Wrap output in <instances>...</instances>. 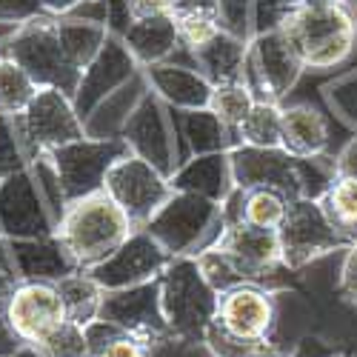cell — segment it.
I'll use <instances>...</instances> for the list:
<instances>
[{
  "mask_svg": "<svg viewBox=\"0 0 357 357\" xmlns=\"http://www.w3.org/2000/svg\"><path fill=\"white\" fill-rule=\"evenodd\" d=\"M206 343L215 351V357H286L283 349H278V343H272V337H241L215 320L209 329H206Z\"/></svg>",
  "mask_w": 357,
  "mask_h": 357,
  "instance_id": "4dcf8cb0",
  "label": "cell"
},
{
  "mask_svg": "<svg viewBox=\"0 0 357 357\" xmlns=\"http://www.w3.org/2000/svg\"><path fill=\"white\" fill-rule=\"evenodd\" d=\"M283 3L286 6H294V3H303V0H283Z\"/></svg>",
  "mask_w": 357,
  "mask_h": 357,
  "instance_id": "816d5d0a",
  "label": "cell"
},
{
  "mask_svg": "<svg viewBox=\"0 0 357 357\" xmlns=\"http://www.w3.org/2000/svg\"><path fill=\"white\" fill-rule=\"evenodd\" d=\"M169 183L174 192H189L223 206L237 189L234 172H231V155L212 152V155L189 158L186 163L177 166V172L169 177Z\"/></svg>",
  "mask_w": 357,
  "mask_h": 357,
  "instance_id": "7402d4cb",
  "label": "cell"
},
{
  "mask_svg": "<svg viewBox=\"0 0 357 357\" xmlns=\"http://www.w3.org/2000/svg\"><path fill=\"white\" fill-rule=\"evenodd\" d=\"M197 266H200L206 283H209L218 294L231 291V289H237V286H252V283L243 278V272L231 263V257H229L226 252L215 249V246L197 255Z\"/></svg>",
  "mask_w": 357,
  "mask_h": 357,
  "instance_id": "8d00e7d4",
  "label": "cell"
},
{
  "mask_svg": "<svg viewBox=\"0 0 357 357\" xmlns=\"http://www.w3.org/2000/svg\"><path fill=\"white\" fill-rule=\"evenodd\" d=\"M20 283L15 266H12V257H9V249H6V241L0 237V357H9L15 354L23 343L12 335L9 329V320H6V306H9V297L15 291V286Z\"/></svg>",
  "mask_w": 357,
  "mask_h": 357,
  "instance_id": "74e56055",
  "label": "cell"
},
{
  "mask_svg": "<svg viewBox=\"0 0 357 357\" xmlns=\"http://www.w3.org/2000/svg\"><path fill=\"white\" fill-rule=\"evenodd\" d=\"M132 6V17H163V15H174V0H129Z\"/></svg>",
  "mask_w": 357,
  "mask_h": 357,
  "instance_id": "f6af8a7d",
  "label": "cell"
},
{
  "mask_svg": "<svg viewBox=\"0 0 357 357\" xmlns=\"http://www.w3.org/2000/svg\"><path fill=\"white\" fill-rule=\"evenodd\" d=\"M294 158H323L329 149V121L312 103L283 106V143Z\"/></svg>",
  "mask_w": 357,
  "mask_h": 357,
  "instance_id": "cb8c5ba5",
  "label": "cell"
},
{
  "mask_svg": "<svg viewBox=\"0 0 357 357\" xmlns=\"http://www.w3.org/2000/svg\"><path fill=\"white\" fill-rule=\"evenodd\" d=\"M252 3L255 0H218L223 26L243 40H252Z\"/></svg>",
  "mask_w": 357,
  "mask_h": 357,
  "instance_id": "60d3db41",
  "label": "cell"
},
{
  "mask_svg": "<svg viewBox=\"0 0 357 357\" xmlns=\"http://www.w3.org/2000/svg\"><path fill=\"white\" fill-rule=\"evenodd\" d=\"M283 35L306 69H335L357 46V17L343 0H303L289 6Z\"/></svg>",
  "mask_w": 357,
  "mask_h": 357,
  "instance_id": "6da1fadb",
  "label": "cell"
},
{
  "mask_svg": "<svg viewBox=\"0 0 357 357\" xmlns=\"http://www.w3.org/2000/svg\"><path fill=\"white\" fill-rule=\"evenodd\" d=\"M0 54L20 63L29 72V77L38 83V89H57V92L75 98L83 72L63 52L54 17L43 15V17H32L20 23L15 29V35L0 43Z\"/></svg>",
  "mask_w": 357,
  "mask_h": 357,
  "instance_id": "277c9868",
  "label": "cell"
},
{
  "mask_svg": "<svg viewBox=\"0 0 357 357\" xmlns=\"http://www.w3.org/2000/svg\"><path fill=\"white\" fill-rule=\"evenodd\" d=\"M278 241H280V257L286 269L291 272L303 269V266L332 252H346L351 246V237H346L329 220L320 200L314 197H297L289 203L286 218L278 226Z\"/></svg>",
  "mask_w": 357,
  "mask_h": 357,
  "instance_id": "8992f818",
  "label": "cell"
},
{
  "mask_svg": "<svg viewBox=\"0 0 357 357\" xmlns=\"http://www.w3.org/2000/svg\"><path fill=\"white\" fill-rule=\"evenodd\" d=\"M137 72H140V66L132 57V52L126 49V43L121 38L109 35V40L103 43L100 54L83 69L77 92L72 98L80 121H86V117L92 114L109 95H114L121 86H126Z\"/></svg>",
  "mask_w": 357,
  "mask_h": 357,
  "instance_id": "2e32d148",
  "label": "cell"
},
{
  "mask_svg": "<svg viewBox=\"0 0 357 357\" xmlns=\"http://www.w3.org/2000/svg\"><path fill=\"white\" fill-rule=\"evenodd\" d=\"M149 89L169 106V109H209L212 100V83L206 80L195 66L163 61L143 66Z\"/></svg>",
  "mask_w": 357,
  "mask_h": 357,
  "instance_id": "ffe728a7",
  "label": "cell"
},
{
  "mask_svg": "<svg viewBox=\"0 0 357 357\" xmlns=\"http://www.w3.org/2000/svg\"><path fill=\"white\" fill-rule=\"evenodd\" d=\"M335 174L357 177V135L343 146V152L335 158Z\"/></svg>",
  "mask_w": 357,
  "mask_h": 357,
  "instance_id": "bcb514c9",
  "label": "cell"
},
{
  "mask_svg": "<svg viewBox=\"0 0 357 357\" xmlns=\"http://www.w3.org/2000/svg\"><path fill=\"white\" fill-rule=\"evenodd\" d=\"M12 266L20 280L26 283H57L77 272V263L57 241V234L49 237H26V241H6Z\"/></svg>",
  "mask_w": 357,
  "mask_h": 357,
  "instance_id": "d6986e66",
  "label": "cell"
},
{
  "mask_svg": "<svg viewBox=\"0 0 357 357\" xmlns=\"http://www.w3.org/2000/svg\"><path fill=\"white\" fill-rule=\"evenodd\" d=\"M32 349L40 357H86L89 354L83 326H77L72 320H63L61 326H54L49 335H43L40 340L32 343Z\"/></svg>",
  "mask_w": 357,
  "mask_h": 357,
  "instance_id": "d590c367",
  "label": "cell"
},
{
  "mask_svg": "<svg viewBox=\"0 0 357 357\" xmlns=\"http://www.w3.org/2000/svg\"><path fill=\"white\" fill-rule=\"evenodd\" d=\"M38 95V83L12 57L0 54V114H20Z\"/></svg>",
  "mask_w": 357,
  "mask_h": 357,
  "instance_id": "1f68e13d",
  "label": "cell"
},
{
  "mask_svg": "<svg viewBox=\"0 0 357 357\" xmlns=\"http://www.w3.org/2000/svg\"><path fill=\"white\" fill-rule=\"evenodd\" d=\"M149 346V357H215V351L209 349L206 340H192V337H177V335H166L158 337Z\"/></svg>",
  "mask_w": 357,
  "mask_h": 357,
  "instance_id": "ab89813d",
  "label": "cell"
},
{
  "mask_svg": "<svg viewBox=\"0 0 357 357\" xmlns=\"http://www.w3.org/2000/svg\"><path fill=\"white\" fill-rule=\"evenodd\" d=\"M89 357H149V346L140 337H132L129 332H121L109 343H103L100 349L89 351Z\"/></svg>",
  "mask_w": 357,
  "mask_h": 357,
  "instance_id": "b9f144b4",
  "label": "cell"
},
{
  "mask_svg": "<svg viewBox=\"0 0 357 357\" xmlns=\"http://www.w3.org/2000/svg\"><path fill=\"white\" fill-rule=\"evenodd\" d=\"M49 234H54V218L29 166L0 181V237L26 241Z\"/></svg>",
  "mask_w": 357,
  "mask_h": 357,
  "instance_id": "5bb4252c",
  "label": "cell"
},
{
  "mask_svg": "<svg viewBox=\"0 0 357 357\" xmlns=\"http://www.w3.org/2000/svg\"><path fill=\"white\" fill-rule=\"evenodd\" d=\"M172 123L181 163L197 155L231 152L237 146V137L218 121L212 109H172Z\"/></svg>",
  "mask_w": 357,
  "mask_h": 357,
  "instance_id": "44dd1931",
  "label": "cell"
},
{
  "mask_svg": "<svg viewBox=\"0 0 357 357\" xmlns=\"http://www.w3.org/2000/svg\"><path fill=\"white\" fill-rule=\"evenodd\" d=\"M121 40L126 43V49L132 52V57L137 61L140 69L152 66V63H163L181 49V38H177L172 15L135 20Z\"/></svg>",
  "mask_w": 357,
  "mask_h": 357,
  "instance_id": "484cf974",
  "label": "cell"
},
{
  "mask_svg": "<svg viewBox=\"0 0 357 357\" xmlns=\"http://www.w3.org/2000/svg\"><path fill=\"white\" fill-rule=\"evenodd\" d=\"M135 23L132 17V6H129V0H109V35L114 38H123L126 35V29Z\"/></svg>",
  "mask_w": 357,
  "mask_h": 357,
  "instance_id": "ee69618b",
  "label": "cell"
},
{
  "mask_svg": "<svg viewBox=\"0 0 357 357\" xmlns=\"http://www.w3.org/2000/svg\"><path fill=\"white\" fill-rule=\"evenodd\" d=\"M121 140L129 146V152L152 163L158 172L172 177L181 166L177 158V137H174V123H172V109L149 89L132 117L126 121Z\"/></svg>",
  "mask_w": 357,
  "mask_h": 357,
  "instance_id": "7c38bea8",
  "label": "cell"
},
{
  "mask_svg": "<svg viewBox=\"0 0 357 357\" xmlns=\"http://www.w3.org/2000/svg\"><path fill=\"white\" fill-rule=\"evenodd\" d=\"M289 200L272 189H249L243 192V223L257 229H278L286 218Z\"/></svg>",
  "mask_w": 357,
  "mask_h": 357,
  "instance_id": "e575fe53",
  "label": "cell"
},
{
  "mask_svg": "<svg viewBox=\"0 0 357 357\" xmlns=\"http://www.w3.org/2000/svg\"><path fill=\"white\" fill-rule=\"evenodd\" d=\"M135 231L123 209L106 192H95L66 206L54 234L66 246L77 269H92L103 263Z\"/></svg>",
  "mask_w": 357,
  "mask_h": 357,
  "instance_id": "7a4b0ae2",
  "label": "cell"
},
{
  "mask_svg": "<svg viewBox=\"0 0 357 357\" xmlns=\"http://www.w3.org/2000/svg\"><path fill=\"white\" fill-rule=\"evenodd\" d=\"M218 9V0H174V9Z\"/></svg>",
  "mask_w": 357,
  "mask_h": 357,
  "instance_id": "c3c4849f",
  "label": "cell"
},
{
  "mask_svg": "<svg viewBox=\"0 0 357 357\" xmlns=\"http://www.w3.org/2000/svg\"><path fill=\"white\" fill-rule=\"evenodd\" d=\"M146 92H149V80H146V75L140 69L126 86H121L114 95H109L83 121L86 137H98V140H114V137H121L126 121L132 117V112L137 109V103L143 100Z\"/></svg>",
  "mask_w": 357,
  "mask_h": 357,
  "instance_id": "d4e9b609",
  "label": "cell"
},
{
  "mask_svg": "<svg viewBox=\"0 0 357 357\" xmlns=\"http://www.w3.org/2000/svg\"><path fill=\"white\" fill-rule=\"evenodd\" d=\"M169 263H172V255L155 237L146 229H135L103 263L92 266L89 275L100 283L103 291H114V289H129V286L158 280Z\"/></svg>",
  "mask_w": 357,
  "mask_h": 357,
  "instance_id": "4fadbf2b",
  "label": "cell"
},
{
  "mask_svg": "<svg viewBox=\"0 0 357 357\" xmlns=\"http://www.w3.org/2000/svg\"><path fill=\"white\" fill-rule=\"evenodd\" d=\"M335 357H343V354H335Z\"/></svg>",
  "mask_w": 357,
  "mask_h": 357,
  "instance_id": "f5cc1de1",
  "label": "cell"
},
{
  "mask_svg": "<svg viewBox=\"0 0 357 357\" xmlns=\"http://www.w3.org/2000/svg\"><path fill=\"white\" fill-rule=\"evenodd\" d=\"M280 149L283 143V106L275 100H255L246 121L237 126V146Z\"/></svg>",
  "mask_w": 357,
  "mask_h": 357,
  "instance_id": "f1b7e54d",
  "label": "cell"
},
{
  "mask_svg": "<svg viewBox=\"0 0 357 357\" xmlns=\"http://www.w3.org/2000/svg\"><path fill=\"white\" fill-rule=\"evenodd\" d=\"M57 20V38H61L63 52L69 54V61L83 72L89 63L100 54L103 43L109 40V29L100 23H89L77 17H54Z\"/></svg>",
  "mask_w": 357,
  "mask_h": 357,
  "instance_id": "4316f807",
  "label": "cell"
},
{
  "mask_svg": "<svg viewBox=\"0 0 357 357\" xmlns=\"http://www.w3.org/2000/svg\"><path fill=\"white\" fill-rule=\"evenodd\" d=\"M54 286H57V291H61V297H63L66 320L83 326V329L92 320H98L100 303H103V289L86 269H77L75 275L57 280Z\"/></svg>",
  "mask_w": 357,
  "mask_h": 357,
  "instance_id": "83f0119b",
  "label": "cell"
},
{
  "mask_svg": "<svg viewBox=\"0 0 357 357\" xmlns=\"http://www.w3.org/2000/svg\"><path fill=\"white\" fill-rule=\"evenodd\" d=\"M223 329L241 335V337H272L275 320H278V303L275 291L263 286H237L231 291H223L218 301V317Z\"/></svg>",
  "mask_w": 357,
  "mask_h": 357,
  "instance_id": "ac0fdd59",
  "label": "cell"
},
{
  "mask_svg": "<svg viewBox=\"0 0 357 357\" xmlns=\"http://www.w3.org/2000/svg\"><path fill=\"white\" fill-rule=\"evenodd\" d=\"M12 121L26 160L86 137L83 121L75 112L72 98L57 92V89H38V95L26 106V112L15 114Z\"/></svg>",
  "mask_w": 357,
  "mask_h": 357,
  "instance_id": "52a82bcc",
  "label": "cell"
},
{
  "mask_svg": "<svg viewBox=\"0 0 357 357\" xmlns=\"http://www.w3.org/2000/svg\"><path fill=\"white\" fill-rule=\"evenodd\" d=\"M192 66L209 80L212 86L223 83H241L246 72V57H249V40L231 35L229 29L218 32L209 43L197 49H189Z\"/></svg>",
  "mask_w": 357,
  "mask_h": 357,
  "instance_id": "603a6c76",
  "label": "cell"
},
{
  "mask_svg": "<svg viewBox=\"0 0 357 357\" xmlns=\"http://www.w3.org/2000/svg\"><path fill=\"white\" fill-rule=\"evenodd\" d=\"M26 152L20 146V137L15 132V121L9 114H0V181H6L9 174L26 169Z\"/></svg>",
  "mask_w": 357,
  "mask_h": 357,
  "instance_id": "f35d334b",
  "label": "cell"
},
{
  "mask_svg": "<svg viewBox=\"0 0 357 357\" xmlns=\"http://www.w3.org/2000/svg\"><path fill=\"white\" fill-rule=\"evenodd\" d=\"M303 72H306V66L301 63V57L291 49L280 26L252 35L243 80L249 83L257 100L280 103L283 98H289V92L297 86Z\"/></svg>",
  "mask_w": 357,
  "mask_h": 357,
  "instance_id": "ba28073f",
  "label": "cell"
},
{
  "mask_svg": "<svg viewBox=\"0 0 357 357\" xmlns=\"http://www.w3.org/2000/svg\"><path fill=\"white\" fill-rule=\"evenodd\" d=\"M215 249L226 252L252 286H263L269 291L275 286H283L280 275L291 272V269H286V263L280 257L278 229H257V226L237 220L223 229Z\"/></svg>",
  "mask_w": 357,
  "mask_h": 357,
  "instance_id": "8fae6325",
  "label": "cell"
},
{
  "mask_svg": "<svg viewBox=\"0 0 357 357\" xmlns=\"http://www.w3.org/2000/svg\"><path fill=\"white\" fill-rule=\"evenodd\" d=\"M6 320L12 335L23 343L32 346L43 335H49L54 326L66 320L63 297L54 283H26L20 280L9 297L6 306Z\"/></svg>",
  "mask_w": 357,
  "mask_h": 357,
  "instance_id": "e0dca14e",
  "label": "cell"
},
{
  "mask_svg": "<svg viewBox=\"0 0 357 357\" xmlns=\"http://www.w3.org/2000/svg\"><path fill=\"white\" fill-rule=\"evenodd\" d=\"M337 291L340 297L357 309V237L351 241V246L346 249L343 266H340V280H337Z\"/></svg>",
  "mask_w": 357,
  "mask_h": 357,
  "instance_id": "7bdbcfd3",
  "label": "cell"
},
{
  "mask_svg": "<svg viewBox=\"0 0 357 357\" xmlns=\"http://www.w3.org/2000/svg\"><path fill=\"white\" fill-rule=\"evenodd\" d=\"M323 212L329 215V220L346 234V237H357V177H346V174H335L332 183L326 186V192L317 197Z\"/></svg>",
  "mask_w": 357,
  "mask_h": 357,
  "instance_id": "f546056e",
  "label": "cell"
},
{
  "mask_svg": "<svg viewBox=\"0 0 357 357\" xmlns=\"http://www.w3.org/2000/svg\"><path fill=\"white\" fill-rule=\"evenodd\" d=\"M177 38H181V46L186 49H197L203 43H209L218 32H223V20L218 9H174L172 15Z\"/></svg>",
  "mask_w": 357,
  "mask_h": 357,
  "instance_id": "836d02e7",
  "label": "cell"
},
{
  "mask_svg": "<svg viewBox=\"0 0 357 357\" xmlns=\"http://www.w3.org/2000/svg\"><path fill=\"white\" fill-rule=\"evenodd\" d=\"M103 192L121 206L135 229H143L160 212V206L172 197L174 189L163 172L129 152L109 169Z\"/></svg>",
  "mask_w": 357,
  "mask_h": 357,
  "instance_id": "9c48e42d",
  "label": "cell"
},
{
  "mask_svg": "<svg viewBox=\"0 0 357 357\" xmlns=\"http://www.w3.org/2000/svg\"><path fill=\"white\" fill-rule=\"evenodd\" d=\"M98 317L114 323L117 329L129 332L132 337H140L143 343L172 335L160 306V278L140 286H129V289L103 291Z\"/></svg>",
  "mask_w": 357,
  "mask_h": 357,
  "instance_id": "9a60e30c",
  "label": "cell"
},
{
  "mask_svg": "<svg viewBox=\"0 0 357 357\" xmlns=\"http://www.w3.org/2000/svg\"><path fill=\"white\" fill-rule=\"evenodd\" d=\"M9 357H40V354H38L32 346H20V349H17L15 354H9Z\"/></svg>",
  "mask_w": 357,
  "mask_h": 357,
  "instance_id": "681fc988",
  "label": "cell"
},
{
  "mask_svg": "<svg viewBox=\"0 0 357 357\" xmlns=\"http://www.w3.org/2000/svg\"><path fill=\"white\" fill-rule=\"evenodd\" d=\"M286 357H335V351L317 337H303L291 351H286Z\"/></svg>",
  "mask_w": 357,
  "mask_h": 357,
  "instance_id": "7dc6e473",
  "label": "cell"
},
{
  "mask_svg": "<svg viewBox=\"0 0 357 357\" xmlns=\"http://www.w3.org/2000/svg\"><path fill=\"white\" fill-rule=\"evenodd\" d=\"M255 100L257 98H255V92L249 89L246 80H241V83H223V86L212 89L209 109L218 114V121L237 137V126L246 121V114L252 112Z\"/></svg>",
  "mask_w": 357,
  "mask_h": 357,
  "instance_id": "d6a6232c",
  "label": "cell"
},
{
  "mask_svg": "<svg viewBox=\"0 0 357 357\" xmlns=\"http://www.w3.org/2000/svg\"><path fill=\"white\" fill-rule=\"evenodd\" d=\"M346 6L354 12V17H357V0H346Z\"/></svg>",
  "mask_w": 357,
  "mask_h": 357,
  "instance_id": "f907efd6",
  "label": "cell"
},
{
  "mask_svg": "<svg viewBox=\"0 0 357 357\" xmlns=\"http://www.w3.org/2000/svg\"><path fill=\"white\" fill-rule=\"evenodd\" d=\"M172 257H197L212 249L226 229L223 206L189 192H172L160 212L143 226Z\"/></svg>",
  "mask_w": 357,
  "mask_h": 357,
  "instance_id": "3957f363",
  "label": "cell"
},
{
  "mask_svg": "<svg viewBox=\"0 0 357 357\" xmlns=\"http://www.w3.org/2000/svg\"><path fill=\"white\" fill-rule=\"evenodd\" d=\"M218 301L220 294L206 283L197 257H172L160 275V306L172 335L203 340L218 317Z\"/></svg>",
  "mask_w": 357,
  "mask_h": 357,
  "instance_id": "5b68a950",
  "label": "cell"
},
{
  "mask_svg": "<svg viewBox=\"0 0 357 357\" xmlns=\"http://www.w3.org/2000/svg\"><path fill=\"white\" fill-rule=\"evenodd\" d=\"M126 155H129V146L121 137H114V140L80 137L75 143H66L49 152L57 174H61V183H63L69 203L89 197L95 192H103L109 169Z\"/></svg>",
  "mask_w": 357,
  "mask_h": 357,
  "instance_id": "30bf717a",
  "label": "cell"
}]
</instances>
